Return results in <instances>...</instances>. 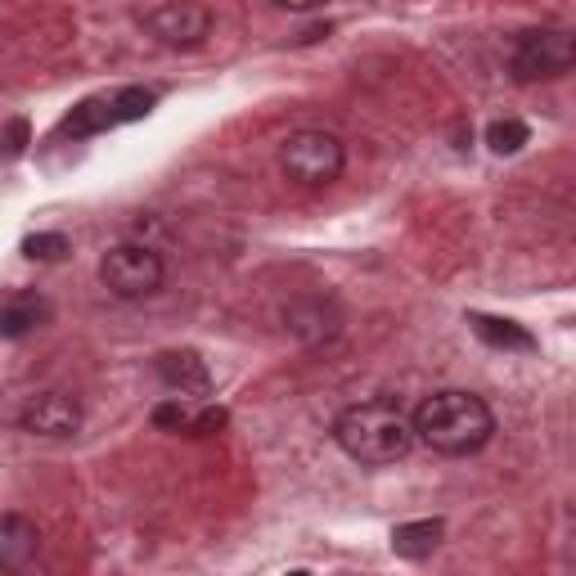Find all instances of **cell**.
Segmentation results:
<instances>
[{
	"mask_svg": "<svg viewBox=\"0 0 576 576\" xmlns=\"http://www.w3.org/2000/svg\"><path fill=\"white\" fill-rule=\"evenodd\" d=\"M275 5H284V9H320L324 0H275Z\"/></svg>",
	"mask_w": 576,
	"mask_h": 576,
	"instance_id": "obj_21",
	"label": "cell"
},
{
	"mask_svg": "<svg viewBox=\"0 0 576 576\" xmlns=\"http://www.w3.org/2000/svg\"><path fill=\"white\" fill-rule=\"evenodd\" d=\"M527 140H531V126L522 122V117H495V122L486 126V144H491V153H500V158L518 153Z\"/></svg>",
	"mask_w": 576,
	"mask_h": 576,
	"instance_id": "obj_16",
	"label": "cell"
},
{
	"mask_svg": "<svg viewBox=\"0 0 576 576\" xmlns=\"http://www.w3.org/2000/svg\"><path fill=\"white\" fill-rule=\"evenodd\" d=\"M333 441L347 459L369 468L396 464V459L410 455L414 446V428L392 401H360L333 419Z\"/></svg>",
	"mask_w": 576,
	"mask_h": 576,
	"instance_id": "obj_2",
	"label": "cell"
},
{
	"mask_svg": "<svg viewBox=\"0 0 576 576\" xmlns=\"http://www.w3.org/2000/svg\"><path fill=\"white\" fill-rule=\"evenodd\" d=\"M468 324H473V333L486 342V347H500V351H531V347H536L531 329H522L518 320H500V315L473 311V315H468Z\"/></svg>",
	"mask_w": 576,
	"mask_h": 576,
	"instance_id": "obj_14",
	"label": "cell"
},
{
	"mask_svg": "<svg viewBox=\"0 0 576 576\" xmlns=\"http://www.w3.org/2000/svg\"><path fill=\"white\" fill-rule=\"evenodd\" d=\"M279 167H284V176L293 180V185L324 189V185H333V180L342 176V167H347V149H342V140L333 131H315V126H306V131H293L284 144H279Z\"/></svg>",
	"mask_w": 576,
	"mask_h": 576,
	"instance_id": "obj_3",
	"label": "cell"
},
{
	"mask_svg": "<svg viewBox=\"0 0 576 576\" xmlns=\"http://www.w3.org/2000/svg\"><path fill=\"white\" fill-rule=\"evenodd\" d=\"M576 63V45L567 32L540 27V32H522L513 45V77L518 81H554L567 77Z\"/></svg>",
	"mask_w": 576,
	"mask_h": 576,
	"instance_id": "obj_5",
	"label": "cell"
},
{
	"mask_svg": "<svg viewBox=\"0 0 576 576\" xmlns=\"http://www.w3.org/2000/svg\"><path fill=\"white\" fill-rule=\"evenodd\" d=\"M162 279H167V266H162V257L153 248H144V243H117V248H108L104 257H99V284L113 297H122V302L153 297L162 288Z\"/></svg>",
	"mask_w": 576,
	"mask_h": 576,
	"instance_id": "obj_4",
	"label": "cell"
},
{
	"mask_svg": "<svg viewBox=\"0 0 576 576\" xmlns=\"http://www.w3.org/2000/svg\"><path fill=\"white\" fill-rule=\"evenodd\" d=\"M441 536H446V522L441 518L401 522V527H392V554L410 558V563H423V558H432V549L441 545Z\"/></svg>",
	"mask_w": 576,
	"mask_h": 576,
	"instance_id": "obj_11",
	"label": "cell"
},
{
	"mask_svg": "<svg viewBox=\"0 0 576 576\" xmlns=\"http://www.w3.org/2000/svg\"><path fill=\"white\" fill-rule=\"evenodd\" d=\"M113 126V108H108V95H90L81 104H72L59 122V140H86V135H99Z\"/></svg>",
	"mask_w": 576,
	"mask_h": 576,
	"instance_id": "obj_13",
	"label": "cell"
},
{
	"mask_svg": "<svg viewBox=\"0 0 576 576\" xmlns=\"http://www.w3.org/2000/svg\"><path fill=\"white\" fill-rule=\"evenodd\" d=\"M185 423H189V405L180 401H162L158 410H153V428H162V432H185Z\"/></svg>",
	"mask_w": 576,
	"mask_h": 576,
	"instance_id": "obj_20",
	"label": "cell"
},
{
	"mask_svg": "<svg viewBox=\"0 0 576 576\" xmlns=\"http://www.w3.org/2000/svg\"><path fill=\"white\" fill-rule=\"evenodd\" d=\"M144 32L167 50H194L212 32V9L198 0H162L144 14Z\"/></svg>",
	"mask_w": 576,
	"mask_h": 576,
	"instance_id": "obj_6",
	"label": "cell"
},
{
	"mask_svg": "<svg viewBox=\"0 0 576 576\" xmlns=\"http://www.w3.org/2000/svg\"><path fill=\"white\" fill-rule=\"evenodd\" d=\"M158 95L144 86H122L117 95H108V108H113V126H126V122H140V117L153 113Z\"/></svg>",
	"mask_w": 576,
	"mask_h": 576,
	"instance_id": "obj_15",
	"label": "cell"
},
{
	"mask_svg": "<svg viewBox=\"0 0 576 576\" xmlns=\"http://www.w3.org/2000/svg\"><path fill=\"white\" fill-rule=\"evenodd\" d=\"M410 428L428 450L459 459V455H477L495 437V414L477 392L450 387V392L423 396L419 410L410 414Z\"/></svg>",
	"mask_w": 576,
	"mask_h": 576,
	"instance_id": "obj_1",
	"label": "cell"
},
{
	"mask_svg": "<svg viewBox=\"0 0 576 576\" xmlns=\"http://www.w3.org/2000/svg\"><path fill=\"white\" fill-rule=\"evenodd\" d=\"M225 423H230V414L221 410V405H203V410H189V423H185V432L189 437H212V432H221Z\"/></svg>",
	"mask_w": 576,
	"mask_h": 576,
	"instance_id": "obj_19",
	"label": "cell"
},
{
	"mask_svg": "<svg viewBox=\"0 0 576 576\" xmlns=\"http://www.w3.org/2000/svg\"><path fill=\"white\" fill-rule=\"evenodd\" d=\"M284 329L293 333L297 342H306V347H320V342L338 338L342 311H338V302H333V297L302 293V297H293V302L284 306Z\"/></svg>",
	"mask_w": 576,
	"mask_h": 576,
	"instance_id": "obj_8",
	"label": "cell"
},
{
	"mask_svg": "<svg viewBox=\"0 0 576 576\" xmlns=\"http://www.w3.org/2000/svg\"><path fill=\"white\" fill-rule=\"evenodd\" d=\"M41 549V531L27 513H0V567H27Z\"/></svg>",
	"mask_w": 576,
	"mask_h": 576,
	"instance_id": "obj_10",
	"label": "cell"
},
{
	"mask_svg": "<svg viewBox=\"0 0 576 576\" xmlns=\"http://www.w3.org/2000/svg\"><path fill=\"white\" fill-rule=\"evenodd\" d=\"M153 369H158L162 383H167L171 392H180V396H207L212 392V369H207V360L198 356V351H189V347L158 351V356H153Z\"/></svg>",
	"mask_w": 576,
	"mask_h": 576,
	"instance_id": "obj_9",
	"label": "cell"
},
{
	"mask_svg": "<svg viewBox=\"0 0 576 576\" xmlns=\"http://www.w3.org/2000/svg\"><path fill=\"white\" fill-rule=\"evenodd\" d=\"M23 257L27 261H59L68 257V239L54 230H41V234H27L23 239Z\"/></svg>",
	"mask_w": 576,
	"mask_h": 576,
	"instance_id": "obj_17",
	"label": "cell"
},
{
	"mask_svg": "<svg viewBox=\"0 0 576 576\" xmlns=\"http://www.w3.org/2000/svg\"><path fill=\"white\" fill-rule=\"evenodd\" d=\"M27 144H32V126H27V117H9V122L0 126V162L23 158Z\"/></svg>",
	"mask_w": 576,
	"mask_h": 576,
	"instance_id": "obj_18",
	"label": "cell"
},
{
	"mask_svg": "<svg viewBox=\"0 0 576 576\" xmlns=\"http://www.w3.org/2000/svg\"><path fill=\"white\" fill-rule=\"evenodd\" d=\"M81 401L72 392H36L32 401L23 405V414H18V423H23V432H32V437H45V441H68L81 432Z\"/></svg>",
	"mask_w": 576,
	"mask_h": 576,
	"instance_id": "obj_7",
	"label": "cell"
},
{
	"mask_svg": "<svg viewBox=\"0 0 576 576\" xmlns=\"http://www.w3.org/2000/svg\"><path fill=\"white\" fill-rule=\"evenodd\" d=\"M50 320V302L36 293H14L5 306H0V338H23V333L41 329V324Z\"/></svg>",
	"mask_w": 576,
	"mask_h": 576,
	"instance_id": "obj_12",
	"label": "cell"
}]
</instances>
